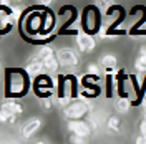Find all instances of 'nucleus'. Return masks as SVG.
Here are the masks:
<instances>
[{
  "mask_svg": "<svg viewBox=\"0 0 146 144\" xmlns=\"http://www.w3.org/2000/svg\"><path fill=\"white\" fill-rule=\"evenodd\" d=\"M88 109H90V104H86L85 101H75V103L70 101L65 106L63 113L68 119H80V118H83L88 113Z\"/></svg>",
  "mask_w": 146,
  "mask_h": 144,
  "instance_id": "nucleus-1",
  "label": "nucleus"
},
{
  "mask_svg": "<svg viewBox=\"0 0 146 144\" xmlns=\"http://www.w3.org/2000/svg\"><path fill=\"white\" fill-rule=\"evenodd\" d=\"M56 58H58V61L60 65H63V66H78L80 63V56L76 55V52H73L72 48H62V50H58V53H56Z\"/></svg>",
  "mask_w": 146,
  "mask_h": 144,
  "instance_id": "nucleus-2",
  "label": "nucleus"
},
{
  "mask_svg": "<svg viewBox=\"0 0 146 144\" xmlns=\"http://www.w3.org/2000/svg\"><path fill=\"white\" fill-rule=\"evenodd\" d=\"M25 90V76L18 71L10 73L9 76V91L12 94H20Z\"/></svg>",
  "mask_w": 146,
  "mask_h": 144,
  "instance_id": "nucleus-3",
  "label": "nucleus"
},
{
  "mask_svg": "<svg viewBox=\"0 0 146 144\" xmlns=\"http://www.w3.org/2000/svg\"><path fill=\"white\" fill-rule=\"evenodd\" d=\"M68 131L73 133V134H78V136H90L91 129H90V124L85 123V121H80V119H70L68 123Z\"/></svg>",
  "mask_w": 146,
  "mask_h": 144,
  "instance_id": "nucleus-4",
  "label": "nucleus"
},
{
  "mask_svg": "<svg viewBox=\"0 0 146 144\" xmlns=\"http://www.w3.org/2000/svg\"><path fill=\"white\" fill-rule=\"evenodd\" d=\"M76 43H78V48H80L82 53H90V52L95 50V40L88 33L80 32L78 33V38H76Z\"/></svg>",
  "mask_w": 146,
  "mask_h": 144,
  "instance_id": "nucleus-5",
  "label": "nucleus"
},
{
  "mask_svg": "<svg viewBox=\"0 0 146 144\" xmlns=\"http://www.w3.org/2000/svg\"><path fill=\"white\" fill-rule=\"evenodd\" d=\"M40 127H42V119L40 118H30L22 127V136L23 137H32Z\"/></svg>",
  "mask_w": 146,
  "mask_h": 144,
  "instance_id": "nucleus-6",
  "label": "nucleus"
},
{
  "mask_svg": "<svg viewBox=\"0 0 146 144\" xmlns=\"http://www.w3.org/2000/svg\"><path fill=\"white\" fill-rule=\"evenodd\" d=\"M27 73L30 78H36L38 75H42V71L45 70V66H43V60H40V58H35L33 61H30L27 65Z\"/></svg>",
  "mask_w": 146,
  "mask_h": 144,
  "instance_id": "nucleus-7",
  "label": "nucleus"
},
{
  "mask_svg": "<svg viewBox=\"0 0 146 144\" xmlns=\"http://www.w3.org/2000/svg\"><path fill=\"white\" fill-rule=\"evenodd\" d=\"M25 28H27L28 33H36L40 30V15L38 13H33L27 18L25 22Z\"/></svg>",
  "mask_w": 146,
  "mask_h": 144,
  "instance_id": "nucleus-8",
  "label": "nucleus"
},
{
  "mask_svg": "<svg viewBox=\"0 0 146 144\" xmlns=\"http://www.w3.org/2000/svg\"><path fill=\"white\" fill-rule=\"evenodd\" d=\"M0 108L5 109V111H7L9 114H15V116L22 114V111H23L22 104H20V103H17V101H7V103H3V104H2Z\"/></svg>",
  "mask_w": 146,
  "mask_h": 144,
  "instance_id": "nucleus-9",
  "label": "nucleus"
},
{
  "mask_svg": "<svg viewBox=\"0 0 146 144\" xmlns=\"http://www.w3.org/2000/svg\"><path fill=\"white\" fill-rule=\"evenodd\" d=\"M116 56L111 53H106L103 55V58H101V66L105 68V70H108V71H111V70H115L116 68Z\"/></svg>",
  "mask_w": 146,
  "mask_h": 144,
  "instance_id": "nucleus-10",
  "label": "nucleus"
},
{
  "mask_svg": "<svg viewBox=\"0 0 146 144\" xmlns=\"http://www.w3.org/2000/svg\"><path fill=\"white\" fill-rule=\"evenodd\" d=\"M135 68H136L138 73H145L146 71V48H141L139 50V56L135 61Z\"/></svg>",
  "mask_w": 146,
  "mask_h": 144,
  "instance_id": "nucleus-11",
  "label": "nucleus"
},
{
  "mask_svg": "<svg viewBox=\"0 0 146 144\" xmlns=\"http://www.w3.org/2000/svg\"><path fill=\"white\" fill-rule=\"evenodd\" d=\"M53 56H56V53H55V50L52 48V46H42L40 50H38V53H36V58H40V60H48V58H53Z\"/></svg>",
  "mask_w": 146,
  "mask_h": 144,
  "instance_id": "nucleus-12",
  "label": "nucleus"
},
{
  "mask_svg": "<svg viewBox=\"0 0 146 144\" xmlns=\"http://www.w3.org/2000/svg\"><path fill=\"white\" fill-rule=\"evenodd\" d=\"M58 63H60V61H58V58H56V56L45 60V61H43L45 71H56V70H58Z\"/></svg>",
  "mask_w": 146,
  "mask_h": 144,
  "instance_id": "nucleus-13",
  "label": "nucleus"
},
{
  "mask_svg": "<svg viewBox=\"0 0 146 144\" xmlns=\"http://www.w3.org/2000/svg\"><path fill=\"white\" fill-rule=\"evenodd\" d=\"M116 108H118L119 113H128L129 108H131V103H129V99H126V98H119L118 101H116Z\"/></svg>",
  "mask_w": 146,
  "mask_h": 144,
  "instance_id": "nucleus-14",
  "label": "nucleus"
},
{
  "mask_svg": "<svg viewBox=\"0 0 146 144\" xmlns=\"http://www.w3.org/2000/svg\"><path fill=\"white\" fill-rule=\"evenodd\" d=\"M13 20L10 17V13H5V12H0V30H5V28L10 27Z\"/></svg>",
  "mask_w": 146,
  "mask_h": 144,
  "instance_id": "nucleus-15",
  "label": "nucleus"
},
{
  "mask_svg": "<svg viewBox=\"0 0 146 144\" xmlns=\"http://www.w3.org/2000/svg\"><path fill=\"white\" fill-rule=\"evenodd\" d=\"M108 127L110 129H113V131H118L119 127H121V123H119V119L116 116H111L108 119Z\"/></svg>",
  "mask_w": 146,
  "mask_h": 144,
  "instance_id": "nucleus-16",
  "label": "nucleus"
},
{
  "mask_svg": "<svg viewBox=\"0 0 146 144\" xmlns=\"http://www.w3.org/2000/svg\"><path fill=\"white\" fill-rule=\"evenodd\" d=\"M86 73L88 75H91V76H100V68H98V65H95V63H90L88 65V68H86Z\"/></svg>",
  "mask_w": 146,
  "mask_h": 144,
  "instance_id": "nucleus-17",
  "label": "nucleus"
},
{
  "mask_svg": "<svg viewBox=\"0 0 146 144\" xmlns=\"http://www.w3.org/2000/svg\"><path fill=\"white\" fill-rule=\"evenodd\" d=\"M40 104H42V108L46 109V111H50V109H52V101H50L48 98H42V99H40Z\"/></svg>",
  "mask_w": 146,
  "mask_h": 144,
  "instance_id": "nucleus-18",
  "label": "nucleus"
},
{
  "mask_svg": "<svg viewBox=\"0 0 146 144\" xmlns=\"http://www.w3.org/2000/svg\"><path fill=\"white\" fill-rule=\"evenodd\" d=\"M9 119H10V114L5 109L0 108V123H9Z\"/></svg>",
  "mask_w": 146,
  "mask_h": 144,
  "instance_id": "nucleus-19",
  "label": "nucleus"
},
{
  "mask_svg": "<svg viewBox=\"0 0 146 144\" xmlns=\"http://www.w3.org/2000/svg\"><path fill=\"white\" fill-rule=\"evenodd\" d=\"M110 2H111V0H96V5H98L100 10H106L108 5H110Z\"/></svg>",
  "mask_w": 146,
  "mask_h": 144,
  "instance_id": "nucleus-20",
  "label": "nucleus"
},
{
  "mask_svg": "<svg viewBox=\"0 0 146 144\" xmlns=\"http://www.w3.org/2000/svg\"><path fill=\"white\" fill-rule=\"evenodd\" d=\"M72 143H76V144L86 143V137H85V136H78V134H75V137H72Z\"/></svg>",
  "mask_w": 146,
  "mask_h": 144,
  "instance_id": "nucleus-21",
  "label": "nucleus"
},
{
  "mask_svg": "<svg viewBox=\"0 0 146 144\" xmlns=\"http://www.w3.org/2000/svg\"><path fill=\"white\" fill-rule=\"evenodd\" d=\"M139 131H141V134L146 136V113H145V118H143V123H141V126H139Z\"/></svg>",
  "mask_w": 146,
  "mask_h": 144,
  "instance_id": "nucleus-22",
  "label": "nucleus"
},
{
  "mask_svg": "<svg viewBox=\"0 0 146 144\" xmlns=\"http://www.w3.org/2000/svg\"><path fill=\"white\" fill-rule=\"evenodd\" d=\"M18 15H20V10H17V9H13V12L10 13V17H12V20L15 22V20H18Z\"/></svg>",
  "mask_w": 146,
  "mask_h": 144,
  "instance_id": "nucleus-23",
  "label": "nucleus"
},
{
  "mask_svg": "<svg viewBox=\"0 0 146 144\" xmlns=\"http://www.w3.org/2000/svg\"><path fill=\"white\" fill-rule=\"evenodd\" d=\"M40 5H52L53 3V0H36Z\"/></svg>",
  "mask_w": 146,
  "mask_h": 144,
  "instance_id": "nucleus-24",
  "label": "nucleus"
},
{
  "mask_svg": "<svg viewBox=\"0 0 146 144\" xmlns=\"http://www.w3.org/2000/svg\"><path fill=\"white\" fill-rule=\"evenodd\" d=\"M0 3H2V5H5V7H7V5H10V0H0Z\"/></svg>",
  "mask_w": 146,
  "mask_h": 144,
  "instance_id": "nucleus-25",
  "label": "nucleus"
},
{
  "mask_svg": "<svg viewBox=\"0 0 146 144\" xmlns=\"http://www.w3.org/2000/svg\"><path fill=\"white\" fill-rule=\"evenodd\" d=\"M143 109H145V111H146V98L143 99Z\"/></svg>",
  "mask_w": 146,
  "mask_h": 144,
  "instance_id": "nucleus-26",
  "label": "nucleus"
},
{
  "mask_svg": "<svg viewBox=\"0 0 146 144\" xmlns=\"http://www.w3.org/2000/svg\"><path fill=\"white\" fill-rule=\"evenodd\" d=\"M0 76H2V70H0Z\"/></svg>",
  "mask_w": 146,
  "mask_h": 144,
  "instance_id": "nucleus-27",
  "label": "nucleus"
},
{
  "mask_svg": "<svg viewBox=\"0 0 146 144\" xmlns=\"http://www.w3.org/2000/svg\"><path fill=\"white\" fill-rule=\"evenodd\" d=\"M111 2H113V0H111Z\"/></svg>",
  "mask_w": 146,
  "mask_h": 144,
  "instance_id": "nucleus-28",
  "label": "nucleus"
}]
</instances>
